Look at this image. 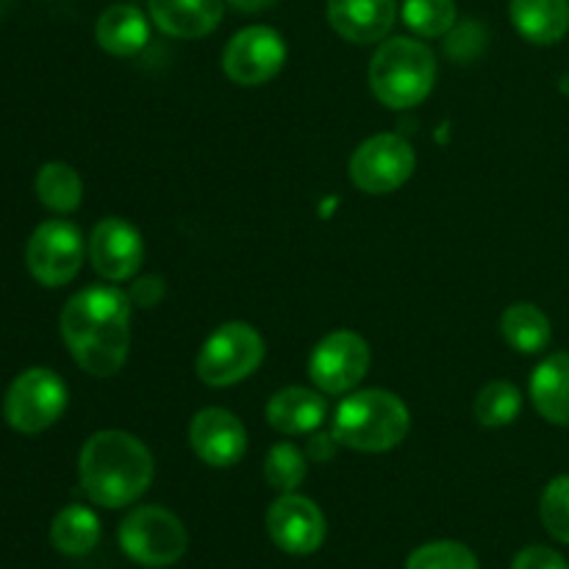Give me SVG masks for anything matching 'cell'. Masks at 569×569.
<instances>
[{
	"instance_id": "obj_1",
	"label": "cell",
	"mask_w": 569,
	"mask_h": 569,
	"mask_svg": "<svg viewBox=\"0 0 569 569\" xmlns=\"http://www.w3.org/2000/svg\"><path fill=\"white\" fill-rule=\"evenodd\" d=\"M61 339L83 372L114 376L131 350V298L109 283L81 289L61 311Z\"/></svg>"
},
{
	"instance_id": "obj_2",
	"label": "cell",
	"mask_w": 569,
	"mask_h": 569,
	"mask_svg": "<svg viewBox=\"0 0 569 569\" xmlns=\"http://www.w3.org/2000/svg\"><path fill=\"white\" fill-rule=\"evenodd\" d=\"M153 453L128 431H98L78 456V478L92 503L122 509L142 498L153 483Z\"/></svg>"
},
{
	"instance_id": "obj_3",
	"label": "cell",
	"mask_w": 569,
	"mask_h": 569,
	"mask_svg": "<svg viewBox=\"0 0 569 569\" xmlns=\"http://www.w3.org/2000/svg\"><path fill=\"white\" fill-rule=\"evenodd\" d=\"M411 426L409 409L398 395L387 389L353 392L333 411L337 445L359 453H387L398 448Z\"/></svg>"
},
{
	"instance_id": "obj_4",
	"label": "cell",
	"mask_w": 569,
	"mask_h": 569,
	"mask_svg": "<svg viewBox=\"0 0 569 569\" xmlns=\"http://www.w3.org/2000/svg\"><path fill=\"white\" fill-rule=\"evenodd\" d=\"M370 89L387 109H415L437 83V56L426 42L395 37L378 44L370 59Z\"/></svg>"
},
{
	"instance_id": "obj_5",
	"label": "cell",
	"mask_w": 569,
	"mask_h": 569,
	"mask_svg": "<svg viewBox=\"0 0 569 569\" xmlns=\"http://www.w3.org/2000/svg\"><path fill=\"white\" fill-rule=\"evenodd\" d=\"M264 339L248 322H226L200 348L194 372L206 387H233L259 370Z\"/></svg>"
},
{
	"instance_id": "obj_6",
	"label": "cell",
	"mask_w": 569,
	"mask_h": 569,
	"mask_svg": "<svg viewBox=\"0 0 569 569\" xmlns=\"http://www.w3.org/2000/svg\"><path fill=\"white\" fill-rule=\"evenodd\" d=\"M187 545L189 537L183 522L161 506H139L120 526L122 553L150 569L172 567L181 561Z\"/></svg>"
},
{
	"instance_id": "obj_7",
	"label": "cell",
	"mask_w": 569,
	"mask_h": 569,
	"mask_svg": "<svg viewBox=\"0 0 569 569\" xmlns=\"http://www.w3.org/2000/svg\"><path fill=\"white\" fill-rule=\"evenodd\" d=\"M67 409V383L48 367H31L20 372L6 389L3 417L17 433L48 431Z\"/></svg>"
},
{
	"instance_id": "obj_8",
	"label": "cell",
	"mask_w": 569,
	"mask_h": 569,
	"mask_svg": "<svg viewBox=\"0 0 569 569\" xmlns=\"http://www.w3.org/2000/svg\"><path fill=\"white\" fill-rule=\"evenodd\" d=\"M417 153L398 133H376L350 156V181L367 194H389L415 176Z\"/></svg>"
},
{
	"instance_id": "obj_9",
	"label": "cell",
	"mask_w": 569,
	"mask_h": 569,
	"mask_svg": "<svg viewBox=\"0 0 569 569\" xmlns=\"http://www.w3.org/2000/svg\"><path fill=\"white\" fill-rule=\"evenodd\" d=\"M87 244L81 231L67 220H48L31 233L26 244L28 272L42 287H64L81 272Z\"/></svg>"
},
{
	"instance_id": "obj_10",
	"label": "cell",
	"mask_w": 569,
	"mask_h": 569,
	"mask_svg": "<svg viewBox=\"0 0 569 569\" xmlns=\"http://www.w3.org/2000/svg\"><path fill=\"white\" fill-rule=\"evenodd\" d=\"M370 345L356 331H333L315 345L309 356V378L320 392L345 395L359 387L370 370Z\"/></svg>"
},
{
	"instance_id": "obj_11",
	"label": "cell",
	"mask_w": 569,
	"mask_h": 569,
	"mask_svg": "<svg viewBox=\"0 0 569 569\" xmlns=\"http://www.w3.org/2000/svg\"><path fill=\"white\" fill-rule=\"evenodd\" d=\"M287 64V42L270 26H248L233 33L222 53V70L239 87H261Z\"/></svg>"
},
{
	"instance_id": "obj_12",
	"label": "cell",
	"mask_w": 569,
	"mask_h": 569,
	"mask_svg": "<svg viewBox=\"0 0 569 569\" xmlns=\"http://www.w3.org/2000/svg\"><path fill=\"white\" fill-rule=\"evenodd\" d=\"M87 253L100 278L111 283L131 281L144 261L142 233L120 217H106L89 233Z\"/></svg>"
},
{
	"instance_id": "obj_13",
	"label": "cell",
	"mask_w": 569,
	"mask_h": 569,
	"mask_svg": "<svg viewBox=\"0 0 569 569\" xmlns=\"http://www.w3.org/2000/svg\"><path fill=\"white\" fill-rule=\"evenodd\" d=\"M326 517L317 509L315 500L303 495H281L267 509V533L272 542L292 556H309L326 542Z\"/></svg>"
},
{
	"instance_id": "obj_14",
	"label": "cell",
	"mask_w": 569,
	"mask_h": 569,
	"mask_svg": "<svg viewBox=\"0 0 569 569\" xmlns=\"http://www.w3.org/2000/svg\"><path fill=\"white\" fill-rule=\"evenodd\" d=\"M189 445L209 467H233L248 450V431L237 415L220 406H209L189 422Z\"/></svg>"
},
{
	"instance_id": "obj_15",
	"label": "cell",
	"mask_w": 569,
	"mask_h": 569,
	"mask_svg": "<svg viewBox=\"0 0 569 569\" xmlns=\"http://www.w3.org/2000/svg\"><path fill=\"white\" fill-rule=\"evenodd\" d=\"M326 17L333 31L356 44L381 42L398 20L395 0H328Z\"/></svg>"
},
{
	"instance_id": "obj_16",
	"label": "cell",
	"mask_w": 569,
	"mask_h": 569,
	"mask_svg": "<svg viewBox=\"0 0 569 569\" xmlns=\"http://www.w3.org/2000/svg\"><path fill=\"white\" fill-rule=\"evenodd\" d=\"M328 400L326 392L309 387L278 389L267 403V422L283 437H303L315 433L326 422Z\"/></svg>"
},
{
	"instance_id": "obj_17",
	"label": "cell",
	"mask_w": 569,
	"mask_h": 569,
	"mask_svg": "<svg viewBox=\"0 0 569 569\" xmlns=\"http://www.w3.org/2000/svg\"><path fill=\"white\" fill-rule=\"evenodd\" d=\"M159 31L176 39L209 37L222 20L226 0H148Z\"/></svg>"
},
{
	"instance_id": "obj_18",
	"label": "cell",
	"mask_w": 569,
	"mask_h": 569,
	"mask_svg": "<svg viewBox=\"0 0 569 569\" xmlns=\"http://www.w3.org/2000/svg\"><path fill=\"white\" fill-rule=\"evenodd\" d=\"M94 37H98V44L106 53L128 59V56H137L148 44L150 22L137 6L114 3L100 14L98 26H94Z\"/></svg>"
},
{
	"instance_id": "obj_19",
	"label": "cell",
	"mask_w": 569,
	"mask_h": 569,
	"mask_svg": "<svg viewBox=\"0 0 569 569\" xmlns=\"http://www.w3.org/2000/svg\"><path fill=\"white\" fill-rule=\"evenodd\" d=\"M509 17L531 44H556L569 31V0H511Z\"/></svg>"
},
{
	"instance_id": "obj_20",
	"label": "cell",
	"mask_w": 569,
	"mask_h": 569,
	"mask_svg": "<svg viewBox=\"0 0 569 569\" xmlns=\"http://www.w3.org/2000/svg\"><path fill=\"white\" fill-rule=\"evenodd\" d=\"M533 409L553 426L569 428V353H553L531 376Z\"/></svg>"
},
{
	"instance_id": "obj_21",
	"label": "cell",
	"mask_w": 569,
	"mask_h": 569,
	"mask_svg": "<svg viewBox=\"0 0 569 569\" xmlns=\"http://www.w3.org/2000/svg\"><path fill=\"white\" fill-rule=\"evenodd\" d=\"M500 333L517 353H542L553 339L548 315L533 303H515L500 315Z\"/></svg>"
},
{
	"instance_id": "obj_22",
	"label": "cell",
	"mask_w": 569,
	"mask_h": 569,
	"mask_svg": "<svg viewBox=\"0 0 569 569\" xmlns=\"http://www.w3.org/2000/svg\"><path fill=\"white\" fill-rule=\"evenodd\" d=\"M50 542L64 556H87L100 542V520L87 506H67L50 522Z\"/></svg>"
},
{
	"instance_id": "obj_23",
	"label": "cell",
	"mask_w": 569,
	"mask_h": 569,
	"mask_svg": "<svg viewBox=\"0 0 569 569\" xmlns=\"http://www.w3.org/2000/svg\"><path fill=\"white\" fill-rule=\"evenodd\" d=\"M33 189H37L39 203L56 214H72L83 200L81 176L64 161H48L39 167Z\"/></svg>"
},
{
	"instance_id": "obj_24",
	"label": "cell",
	"mask_w": 569,
	"mask_h": 569,
	"mask_svg": "<svg viewBox=\"0 0 569 569\" xmlns=\"http://www.w3.org/2000/svg\"><path fill=\"white\" fill-rule=\"evenodd\" d=\"M522 395L515 383L492 381L478 392L476 420L487 428H503L520 417Z\"/></svg>"
},
{
	"instance_id": "obj_25",
	"label": "cell",
	"mask_w": 569,
	"mask_h": 569,
	"mask_svg": "<svg viewBox=\"0 0 569 569\" xmlns=\"http://www.w3.org/2000/svg\"><path fill=\"white\" fill-rule=\"evenodd\" d=\"M456 0H406L403 22L426 39L445 37L456 26Z\"/></svg>"
},
{
	"instance_id": "obj_26",
	"label": "cell",
	"mask_w": 569,
	"mask_h": 569,
	"mask_svg": "<svg viewBox=\"0 0 569 569\" xmlns=\"http://www.w3.org/2000/svg\"><path fill=\"white\" fill-rule=\"evenodd\" d=\"M264 478L276 492H295L306 478V456L292 442H278L267 453Z\"/></svg>"
},
{
	"instance_id": "obj_27",
	"label": "cell",
	"mask_w": 569,
	"mask_h": 569,
	"mask_svg": "<svg viewBox=\"0 0 569 569\" xmlns=\"http://www.w3.org/2000/svg\"><path fill=\"white\" fill-rule=\"evenodd\" d=\"M406 569H478V559L461 542H428L409 556Z\"/></svg>"
},
{
	"instance_id": "obj_28",
	"label": "cell",
	"mask_w": 569,
	"mask_h": 569,
	"mask_svg": "<svg viewBox=\"0 0 569 569\" xmlns=\"http://www.w3.org/2000/svg\"><path fill=\"white\" fill-rule=\"evenodd\" d=\"M539 517H542V526L550 537L569 545V476L553 478L545 487Z\"/></svg>"
},
{
	"instance_id": "obj_29",
	"label": "cell",
	"mask_w": 569,
	"mask_h": 569,
	"mask_svg": "<svg viewBox=\"0 0 569 569\" xmlns=\"http://www.w3.org/2000/svg\"><path fill=\"white\" fill-rule=\"evenodd\" d=\"M511 569H569L567 559L561 553H556L553 548H545V545H531V548L520 550Z\"/></svg>"
},
{
	"instance_id": "obj_30",
	"label": "cell",
	"mask_w": 569,
	"mask_h": 569,
	"mask_svg": "<svg viewBox=\"0 0 569 569\" xmlns=\"http://www.w3.org/2000/svg\"><path fill=\"white\" fill-rule=\"evenodd\" d=\"M161 295H164V283H161V278H142V281L133 283L131 289V303L137 306H156L161 300Z\"/></svg>"
},
{
	"instance_id": "obj_31",
	"label": "cell",
	"mask_w": 569,
	"mask_h": 569,
	"mask_svg": "<svg viewBox=\"0 0 569 569\" xmlns=\"http://www.w3.org/2000/svg\"><path fill=\"white\" fill-rule=\"evenodd\" d=\"M237 11H244V14H256V11H264L270 9L276 0H228Z\"/></svg>"
}]
</instances>
